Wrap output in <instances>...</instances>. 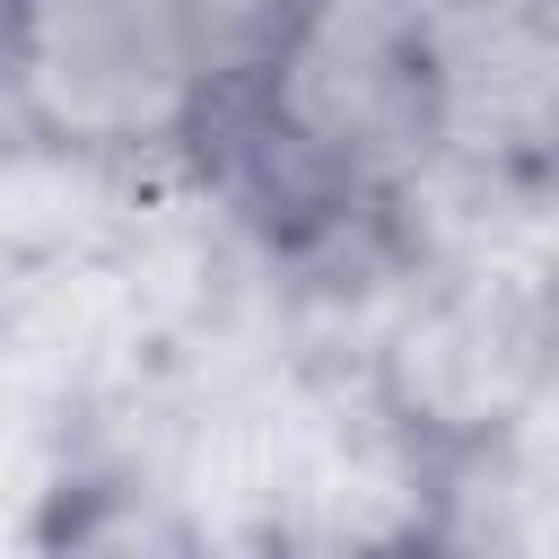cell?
<instances>
[{
	"instance_id": "obj_1",
	"label": "cell",
	"mask_w": 559,
	"mask_h": 559,
	"mask_svg": "<svg viewBox=\"0 0 559 559\" xmlns=\"http://www.w3.org/2000/svg\"><path fill=\"white\" fill-rule=\"evenodd\" d=\"M131 9L157 35V52H166V70L192 105V140H201L218 114L280 87L306 61V44L332 26L341 0H131Z\"/></svg>"
},
{
	"instance_id": "obj_2",
	"label": "cell",
	"mask_w": 559,
	"mask_h": 559,
	"mask_svg": "<svg viewBox=\"0 0 559 559\" xmlns=\"http://www.w3.org/2000/svg\"><path fill=\"white\" fill-rule=\"evenodd\" d=\"M17 17H26V0H0V105L17 96Z\"/></svg>"
}]
</instances>
